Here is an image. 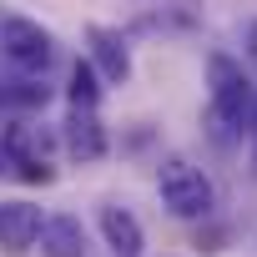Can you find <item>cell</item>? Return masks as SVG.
Instances as JSON below:
<instances>
[{"mask_svg":"<svg viewBox=\"0 0 257 257\" xmlns=\"http://www.w3.org/2000/svg\"><path fill=\"white\" fill-rule=\"evenodd\" d=\"M207 86H212V116L227 137H242L252 132L257 121V91L242 71V61H232L227 51H212L207 56Z\"/></svg>","mask_w":257,"mask_h":257,"instance_id":"cell-1","label":"cell"},{"mask_svg":"<svg viewBox=\"0 0 257 257\" xmlns=\"http://www.w3.org/2000/svg\"><path fill=\"white\" fill-rule=\"evenodd\" d=\"M157 197H162V207H167L172 217H182V222H202V217H212V207H217L212 177H207L197 162H187V157H167V162L157 167Z\"/></svg>","mask_w":257,"mask_h":257,"instance_id":"cell-2","label":"cell"},{"mask_svg":"<svg viewBox=\"0 0 257 257\" xmlns=\"http://www.w3.org/2000/svg\"><path fill=\"white\" fill-rule=\"evenodd\" d=\"M0 142L11 152V177H21V182H56V167H51L56 132L51 126L11 121V126H0Z\"/></svg>","mask_w":257,"mask_h":257,"instance_id":"cell-3","label":"cell"},{"mask_svg":"<svg viewBox=\"0 0 257 257\" xmlns=\"http://www.w3.org/2000/svg\"><path fill=\"white\" fill-rule=\"evenodd\" d=\"M0 56L21 76H46V66L56 61V36L31 16H6L0 21Z\"/></svg>","mask_w":257,"mask_h":257,"instance_id":"cell-4","label":"cell"},{"mask_svg":"<svg viewBox=\"0 0 257 257\" xmlns=\"http://www.w3.org/2000/svg\"><path fill=\"white\" fill-rule=\"evenodd\" d=\"M86 46H91L86 61L101 71L106 86H126V81H132V46H126V36H121L116 26L91 21V26H86Z\"/></svg>","mask_w":257,"mask_h":257,"instance_id":"cell-5","label":"cell"},{"mask_svg":"<svg viewBox=\"0 0 257 257\" xmlns=\"http://www.w3.org/2000/svg\"><path fill=\"white\" fill-rule=\"evenodd\" d=\"M61 147L71 152V162H101L106 157V126H101L96 106H71V116L61 126Z\"/></svg>","mask_w":257,"mask_h":257,"instance_id":"cell-6","label":"cell"},{"mask_svg":"<svg viewBox=\"0 0 257 257\" xmlns=\"http://www.w3.org/2000/svg\"><path fill=\"white\" fill-rule=\"evenodd\" d=\"M41 207L36 202H26V197H16V202H0V247H6L11 257H21V252H31L36 247V237H41Z\"/></svg>","mask_w":257,"mask_h":257,"instance_id":"cell-7","label":"cell"},{"mask_svg":"<svg viewBox=\"0 0 257 257\" xmlns=\"http://www.w3.org/2000/svg\"><path fill=\"white\" fill-rule=\"evenodd\" d=\"M96 227H101V237H106L111 257H142V247H147V232H142L137 212H126V207L106 202V207H101V217H96Z\"/></svg>","mask_w":257,"mask_h":257,"instance_id":"cell-8","label":"cell"},{"mask_svg":"<svg viewBox=\"0 0 257 257\" xmlns=\"http://www.w3.org/2000/svg\"><path fill=\"white\" fill-rule=\"evenodd\" d=\"M41 257H86V227L71 212H56L41 222Z\"/></svg>","mask_w":257,"mask_h":257,"instance_id":"cell-9","label":"cell"},{"mask_svg":"<svg viewBox=\"0 0 257 257\" xmlns=\"http://www.w3.org/2000/svg\"><path fill=\"white\" fill-rule=\"evenodd\" d=\"M51 101V86L41 76H21V81H0V116H21V111H41Z\"/></svg>","mask_w":257,"mask_h":257,"instance_id":"cell-10","label":"cell"},{"mask_svg":"<svg viewBox=\"0 0 257 257\" xmlns=\"http://www.w3.org/2000/svg\"><path fill=\"white\" fill-rule=\"evenodd\" d=\"M101 91H106L101 71H96L91 61H76V66H71V81H66V101H71V106H101Z\"/></svg>","mask_w":257,"mask_h":257,"instance_id":"cell-11","label":"cell"},{"mask_svg":"<svg viewBox=\"0 0 257 257\" xmlns=\"http://www.w3.org/2000/svg\"><path fill=\"white\" fill-rule=\"evenodd\" d=\"M242 41H247V56L257 61V21H247V31H242Z\"/></svg>","mask_w":257,"mask_h":257,"instance_id":"cell-12","label":"cell"},{"mask_svg":"<svg viewBox=\"0 0 257 257\" xmlns=\"http://www.w3.org/2000/svg\"><path fill=\"white\" fill-rule=\"evenodd\" d=\"M0 177H11V152H6V142H0Z\"/></svg>","mask_w":257,"mask_h":257,"instance_id":"cell-13","label":"cell"},{"mask_svg":"<svg viewBox=\"0 0 257 257\" xmlns=\"http://www.w3.org/2000/svg\"><path fill=\"white\" fill-rule=\"evenodd\" d=\"M252 147H257V121H252Z\"/></svg>","mask_w":257,"mask_h":257,"instance_id":"cell-14","label":"cell"}]
</instances>
